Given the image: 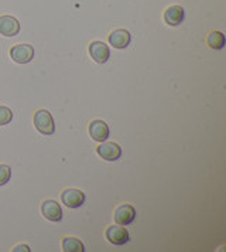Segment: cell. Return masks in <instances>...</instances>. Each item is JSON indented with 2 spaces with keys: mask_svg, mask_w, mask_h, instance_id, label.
Returning <instances> with one entry per match:
<instances>
[{
  "mask_svg": "<svg viewBox=\"0 0 226 252\" xmlns=\"http://www.w3.org/2000/svg\"><path fill=\"white\" fill-rule=\"evenodd\" d=\"M89 135L90 138L96 140V142H105L106 139L109 138V126L101 119H95V121L90 122Z\"/></svg>",
  "mask_w": 226,
  "mask_h": 252,
  "instance_id": "9c48e42d",
  "label": "cell"
},
{
  "mask_svg": "<svg viewBox=\"0 0 226 252\" xmlns=\"http://www.w3.org/2000/svg\"><path fill=\"white\" fill-rule=\"evenodd\" d=\"M105 237L113 245H123L129 241V232L123 225H111L105 231Z\"/></svg>",
  "mask_w": 226,
  "mask_h": 252,
  "instance_id": "5b68a950",
  "label": "cell"
},
{
  "mask_svg": "<svg viewBox=\"0 0 226 252\" xmlns=\"http://www.w3.org/2000/svg\"><path fill=\"white\" fill-rule=\"evenodd\" d=\"M185 12L181 6H171L164 12V22L169 26H178L184 22Z\"/></svg>",
  "mask_w": 226,
  "mask_h": 252,
  "instance_id": "7c38bea8",
  "label": "cell"
},
{
  "mask_svg": "<svg viewBox=\"0 0 226 252\" xmlns=\"http://www.w3.org/2000/svg\"><path fill=\"white\" fill-rule=\"evenodd\" d=\"M62 250L65 252H84L85 251V247H84V244L78 238L67 237L62 241Z\"/></svg>",
  "mask_w": 226,
  "mask_h": 252,
  "instance_id": "5bb4252c",
  "label": "cell"
},
{
  "mask_svg": "<svg viewBox=\"0 0 226 252\" xmlns=\"http://www.w3.org/2000/svg\"><path fill=\"white\" fill-rule=\"evenodd\" d=\"M206 44L214 50H221L225 46V35L221 32H211L206 37Z\"/></svg>",
  "mask_w": 226,
  "mask_h": 252,
  "instance_id": "4fadbf2b",
  "label": "cell"
},
{
  "mask_svg": "<svg viewBox=\"0 0 226 252\" xmlns=\"http://www.w3.org/2000/svg\"><path fill=\"white\" fill-rule=\"evenodd\" d=\"M130 40H132V35L127 30L124 29H117V30H113L112 33L109 34V43L111 46L114 48H119V50H123L126 47L130 44Z\"/></svg>",
  "mask_w": 226,
  "mask_h": 252,
  "instance_id": "30bf717a",
  "label": "cell"
},
{
  "mask_svg": "<svg viewBox=\"0 0 226 252\" xmlns=\"http://www.w3.org/2000/svg\"><path fill=\"white\" fill-rule=\"evenodd\" d=\"M89 54L93 61H96L98 64H103L111 57V50L102 41H92L89 44Z\"/></svg>",
  "mask_w": 226,
  "mask_h": 252,
  "instance_id": "8992f818",
  "label": "cell"
},
{
  "mask_svg": "<svg viewBox=\"0 0 226 252\" xmlns=\"http://www.w3.org/2000/svg\"><path fill=\"white\" fill-rule=\"evenodd\" d=\"M61 200L69 208H79L85 201V194L77 189H67L61 194Z\"/></svg>",
  "mask_w": 226,
  "mask_h": 252,
  "instance_id": "52a82bcc",
  "label": "cell"
},
{
  "mask_svg": "<svg viewBox=\"0 0 226 252\" xmlns=\"http://www.w3.org/2000/svg\"><path fill=\"white\" fill-rule=\"evenodd\" d=\"M13 119V112L7 106H0V126L10 124Z\"/></svg>",
  "mask_w": 226,
  "mask_h": 252,
  "instance_id": "9a60e30c",
  "label": "cell"
},
{
  "mask_svg": "<svg viewBox=\"0 0 226 252\" xmlns=\"http://www.w3.org/2000/svg\"><path fill=\"white\" fill-rule=\"evenodd\" d=\"M34 126L43 135H53L56 132L54 119L47 109H40L34 114Z\"/></svg>",
  "mask_w": 226,
  "mask_h": 252,
  "instance_id": "6da1fadb",
  "label": "cell"
},
{
  "mask_svg": "<svg viewBox=\"0 0 226 252\" xmlns=\"http://www.w3.org/2000/svg\"><path fill=\"white\" fill-rule=\"evenodd\" d=\"M11 169L7 164H0V186H4L10 180Z\"/></svg>",
  "mask_w": 226,
  "mask_h": 252,
  "instance_id": "2e32d148",
  "label": "cell"
},
{
  "mask_svg": "<svg viewBox=\"0 0 226 252\" xmlns=\"http://www.w3.org/2000/svg\"><path fill=\"white\" fill-rule=\"evenodd\" d=\"M20 32V23L13 16H0V34L14 37Z\"/></svg>",
  "mask_w": 226,
  "mask_h": 252,
  "instance_id": "ba28073f",
  "label": "cell"
},
{
  "mask_svg": "<svg viewBox=\"0 0 226 252\" xmlns=\"http://www.w3.org/2000/svg\"><path fill=\"white\" fill-rule=\"evenodd\" d=\"M10 57L17 64H27L34 57V48L30 44H16L11 47Z\"/></svg>",
  "mask_w": 226,
  "mask_h": 252,
  "instance_id": "7a4b0ae2",
  "label": "cell"
},
{
  "mask_svg": "<svg viewBox=\"0 0 226 252\" xmlns=\"http://www.w3.org/2000/svg\"><path fill=\"white\" fill-rule=\"evenodd\" d=\"M113 218H114L116 224L126 227L135 221L136 210L130 204H120L119 207H116V210L113 213Z\"/></svg>",
  "mask_w": 226,
  "mask_h": 252,
  "instance_id": "277c9868",
  "label": "cell"
},
{
  "mask_svg": "<svg viewBox=\"0 0 226 252\" xmlns=\"http://www.w3.org/2000/svg\"><path fill=\"white\" fill-rule=\"evenodd\" d=\"M98 155L101 156L102 159L108 161H116L117 159H120L122 156V148L117 143L113 142H101V145L96 148Z\"/></svg>",
  "mask_w": 226,
  "mask_h": 252,
  "instance_id": "3957f363",
  "label": "cell"
},
{
  "mask_svg": "<svg viewBox=\"0 0 226 252\" xmlns=\"http://www.w3.org/2000/svg\"><path fill=\"white\" fill-rule=\"evenodd\" d=\"M41 213L50 221H59L62 218L61 206L56 203V200H45L43 206H41Z\"/></svg>",
  "mask_w": 226,
  "mask_h": 252,
  "instance_id": "8fae6325",
  "label": "cell"
},
{
  "mask_svg": "<svg viewBox=\"0 0 226 252\" xmlns=\"http://www.w3.org/2000/svg\"><path fill=\"white\" fill-rule=\"evenodd\" d=\"M13 252H20V251H24V252H30V247L28 245H17V247H14L13 250H11Z\"/></svg>",
  "mask_w": 226,
  "mask_h": 252,
  "instance_id": "e0dca14e",
  "label": "cell"
}]
</instances>
